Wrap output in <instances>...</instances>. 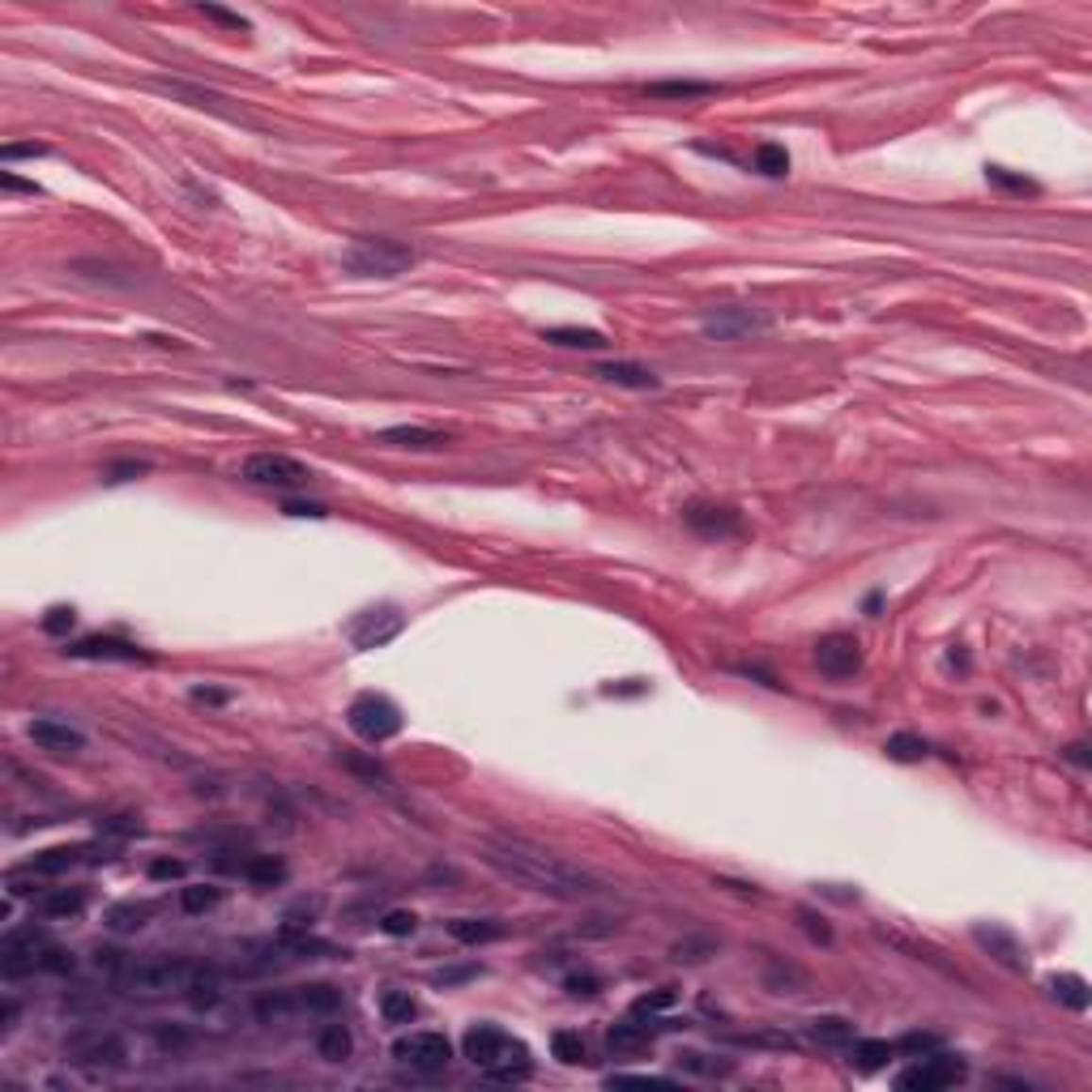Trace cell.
<instances>
[{
    "label": "cell",
    "instance_id": "1",
    "mask_svg": "<svg viewBox=\"0 0 1092 1092\" xmlns=\"http://www.w3.org/2000/svg\"><path fill=\"white\" fill-rule=\"evenodd\" d=\"M479 858L487 862L491 870H499L504 880L521 883V888H529V892H542V897H555V900H585V897L606 892V883L597 880L594 870L560 858L555 849H542V845H533V841H521V836H482Z\"/></svg>",
    "mask_w": 1092,
    "mask_h": 1092
},
{
    "label": "cell",
    "instance_id": "2",
    "mask_svg": "<svg viewBox=\"0 0 1092 1092\" xmlns=\"http://www.w3.org/2000/svg\"><path fill=\"white\" fill-rule=\"evenodd\" d=\"M465 1058H470L479 1071H487V1080L496 1084H521L525 1075H529V1050H525V1041L508 1037L504 1029H496V1024H474L470 1033H465L462 1041Z\"/></svg>",
    "mask_w": 1092,
    "mask_h": 1092
},
{
    "label": "cell",
    "instance_id": "3",
    "mask_svg": "<svg viewBox=\"0 0 1092 1092\" xmlns=\"http://www.w3.org/2000/svg\"><path fill=\"white\" fill-rule=\"evenodd\" d=\"M201 965H193L188 956H145L120 973V990L133 999H167V995H184L193 973Z\"/></svg>",
    "mask_w": 1092,
    "mask_h": 1092
},
{
    "label": "cell",
    "instance_id": "4",
    "mask_svg": "<svg viewBox=\"0 0 1092 1092\" xmlns=\"http://www.w3.org/2000/svg\"><path fill=\"white\" fill-rule=\"evenodd\" d=\"M418 260V252L401 240H384V235H363L342 252V265L359 277H401Z\"/></svg>",
    "mask_w": 1092,
    "mask_h": 1092
},
{
    "label": "cell",
    "instance_id": "5",
    "mask_svg": "<svg viewBox=\"0 0 1092 1092\" xmlns=\"http://www.w3.org/2000/svg\"><path fill=\"white\" fill-rule=\"evenodd\" d=\"M346 721H350V730H355L363 743H389V738L401 730V709L389 700V696L363 692V696L350 700Z\"/></svg>",
    "mask_w": 1092,
    "mask_h": 1092
},
{
    "label": "cell",
    "instance_id": "6",
    "mask_svg": "<svg viewBox=\"0 0 1092 1092\" xmlns=\"http://www.w3.org/2000/svg\"><path fill=\"white\" fill-rule=\"evenodd\" d=\"M965 1075H968L965 1058L934 1050V1054H922L914 1067H909V1071L897 1075V1088H900V1092H939V1088H951V1084H960Z\"/></svg>",
    "mask_w": 1092,
    "mask_h": 1092
},
{
    "label": "cell",
    "instance_id": "7",
    "mask_svg": "<svg viewBox=\"0 0 1092 1092\" xmlns=\"http://www.w3.org/2000/svg\"><path fill=\"white\" fill-rule=\"evenodd\" d=\"M47 948H52L47 931H39V926H18V931H9L5 939H0V973L9 977V982H13V977L39 973Z\"/></svg>",
    "mask_w": 1092,
    "mask_h": 1092
},
{
    "label": "cell",
    "instance_id": "8",
    "mask_svg": "<svg viewBox=\"0 0 1092 1092\" xmlns=\"http://www.w3.org/2000/svg\"><path fill=\"white\" fill-rule=\"evenodd\" d=\"M393 1058L401 1067H414L423 1075L445 1071L453 1063V1046H448L445 1033H406V1037L393 1041Z\"/></svg>",
    "mask_w": 1092,
    "mask_h": 1092
},
{
    "label": "cell",
    "instance_id": "9",
    "mask_svg": "<svg viewBox=\"0 0 1092 1092\" xmlns=\"http://www.w3.org/2000/svg\"><path fill=\"white\" fill-rule=\"evenodd\" d=\"M64 1054L81 1067H125L128 1063V1050L116 1033H103V1029H77L64 1037Z\"/></svg>",
    "mask_w": 1092,
    "mask_h": 1092
},
{
    "label": "cell",
    "instance_id": "10",
    "mask_svg": "<svg viewBox=\"0 0 1092 1092\" xmlns=\"http://www.w3.org/2000/svg\"><path fill=\"white\" fill-rule=\"evenodd\" d=\"M244 479L257 482V487H277V491H294V487H308L311 470L303 462H294V457L286 453H252L248 462H244Z\"/></svg>",
    "mask_w": 1092,
    "mask_h": 1092
},
{
    "label": "cell",
    "instance_id": "11",
    "mask_svg": "<svg viewBox=\"0 0 1092 1092\" xmlns=\"http://www.w3.org/2000/svg\"><path fill=\"white\" fill-rule=\"evenodd\" d=\"M768 325H773V320L755 308H713V311H704V320H700L704 338H717V342L751 338V333H764Z\"/></svg>",
    "mask_w": 1092,
    "mask_h": 1092
},
{
    "label": "cell",
    "instance_id": "12",
    "mask_svg": "<svg viewBox=\"0 0 1092 1092\" xmlns=\"http://www.w3.org/2000/svg\"><path fill=\"white\" fill-rule=\"evenodd\" d=\"M815 666H819V675H828V679H853L862 670V645L853 636L832 631V636H824L815 645Z\"/></svg>",
    "mask_w": 1092,
    "mask_h": 1092
},
{
    "label": "cell",
    "instance_id": "13",
    "mask_svg": "<svg viewBox=\"0 0 1092 1092\" xmlns=\"http://www.w3.org/2000/svg\"><path fill=\"white\" fill-rule=\"evenodd\" d=\"M64 653H69V658H81V662H150V653H145L142 645H133V640H120V636H86V640H73Z\"/></svg>",
    "mask_w": 1092,
    "mask_h": 1092
},
{
    "label": "cell",
    "instance_id": "14",
    "mask_svg": "<svg viewBox=\"0 0 1092 1092\" xmlns=\"http://www.w3.org/2000/svg\"><path fill=\"white\" fill-rule=\"evenodd\" d=\"M401 611L397 606H376V611H363L355 614V623H350V645L355 648H376L384 645V640H393L401 631Z\"/></svg>",
    "mask_w": 1092,
    "mask_h": 1092
},
{
    "label": "cell",
    "instance_id": "15",
    "mask_svg": "<svg viewBox=\"0 0 1092 1092\" xmlns=\"http://www.w3.org/2000/svg\"><path fill=\"white\" fill-rule=\"evenodd\" d=\"M30 743L39 747V751H52V755H73L86 747V734H81L77 726H69V721H56V717H35L26 726Z\"/></svg>",
    "mask_w": 1092,
    "mask_h": 1092
},
{
    "label": "cell",
    "instance_id": "16",
    "mask_svg": "<svg viewBox=\"0 0 1092 1092\" xmlns=\"http://www.w3.org/2000/svg\"><path fill=\"white\" fill-rule=\"evenodd\" d=\"M683 521L692 525L700 538H730V533H743V516H738L734 508H721V504L683 508Z\"/></svg>",
    "mask_w": 1092,
    "mask_h": 1092
},
{
    "label": "cell",
    "instance_id": "17",
    "mask_svg": "<svg viewBox=\"0 0 1092 1092\" xmlns=\"http://www.w3.org/2000/svg\"><path fill=\"white\" fill-rule=\"evenodd\" d=\"M973 939L982 943V948H986L1003 968H1012V973H1024V965H1029V960H1024V948H1020V939H1016L1012 931H1003V926H973Z\"/></svg>",
    "mask_w": 1092,
    "mask_h": 1092
},
{
    "label": "cell",
    "instance_id": "18",
    "mask_svg": "<svg viewBox=\"0 0 1092 1092\" xmlns=\"http://www.w3.org/2000/svg\"><path fill=\"white\" fill-rule=\"evenodd\" d=\"M86 853H90V845H56V849L35 853L22 870H26V875H43V880H52V875H69L73 866H81Z\"/></svg>",
    "mask_w": 1092,
    "mask_h": 1092
},
{
    "label": "cell",
    "instance_id": "19",
    "mask_svg": "<svg viewBox=\"0 0 1092 1092\" xmlns=\"http://www.w3.org/2000/svg\"><path fill=\"white\" fill-rule=\"evenodd\" d=\"M86 909V892L81 888H43L35 897V914L39 917H52V922H64V917H77Z\"/></svg>",
    "mask_w": 1092,
    "mask_h": 1092
},
{
    "label": "cell",
    "instance_id": "20",
    "mask_svg": "<svg viewBox=\"0 0 1092 1092\" xmlns=\"http://www.w3.org/2000/svg\"><path fill=\"white\" fill-rule=\"evenodd\" d=\"M380 445L414 448V453H431V448H445V445H448V435L435 431V427H384V431H380Z\"/></svg>",
    "mask_w": 1092,
    "mask_h": 1092
},
{
    "label": "cell",
    "instance_id": "21",
    "mask_svg": "<svg viewBox=\"0 0 1092 1092\" xmlns=\"http://www.w3.org/2000/svg\"><path fill=\"white\" fill-rule=\"evenodd\" d=\"M594 376H602V380L619 384V389H636V393L662 389V376H653L648 367H640V363H597Z\"/></svg>",
    "mask_w": 1092,
    "mask_h": 1092
},
{
    "label": "cell",
    "instance_id": "22",
    "mask_svg": "<svg viewBox=\"0 0 1092 1092\" xmlns=\"http://www.w3.org/2000/svg\"><path fill=\"white\" fill-rule=\"evenodd\" d=\"M231 870H240L244 880L260 883V888H274V883H282V880H286L282 858H274V853H248V858H240Z\"/></svg>",
    "mask_w": 1092,
    "mask_h": 1092
},
{
    "label": "cell",
    "instance_id": "23",
    "mask_svg": "<svg viewBox=\"0 0 1092 1092\" xmlns=\"http://www.w3.org/2000/svg\"><path fill=\"white\" fill-rule=\"evenodd\" d=\"M892 1054H897V1046H888V1041H849V1067L858 1075H875L880 1067L892 1063Z\"/></svg>",
    "mask_w": 1092,
    "mask_h": 1092
},
{
    "label": "cell",
    "instance_id": "24",
    "mask_svg": "<svg viewBox=\"0 0 1092 1092\" xmlns=\"http://www.w3.org/2000/svg\"><path fill=\"white\" fill-rule=\"evenodd\" d=\"M807 1033H811L815 1046L845 1050L853 1041V1020H845V1016H815V1020L807 1024Z\"/></svg>",
    "mask_w": 1092,
    "mask_h": 1092
},
{
    "label": "cell",
    "instance_id": "25",
    "mask_svg": "<svg viewBox=\"0 0 1092 1092\" xmlns=\"http://www.w3.org/2000/svg\"><path fill=\"white\" fill-rule=\"evenodd\" d=\"M294 999H299V1012H308V1016H333V1012H342V990L329 986V982H311V986H303Z\"/></svg>",
    "mask_w": 1092,
    "mask_h": 1092
},
{
    "label": "cell",
    "instance_id": "26",
    "mask_svg": "<svg viewBox=\"0 0 1092 1092\" xmlns=\"http://www.w3.org/2000/svg\"><path fill=\"white\" fill-rule=\"evenodd\" d=\"M648 1041H653L648 1024H636V1020H619V1024H611V1033H606L611 1054H640Z\"/></svg>",
    "mask_w": 1092,
    "mask_h": 1092
},
{
    "label": "cell",
    "instance_id": "27",
    "mask_svg": "<svg viewBox=\"0 0 1092 1092\" xmlns=\"http://www.w3.org/2000/svg\"><path fill=\"white\" fill-rule=\"evenodd\" d=\"M448 934H453L457 943H491L504 934V926H499L496 917H453V922H448Z\"/></svg>",
    "mask_w": 1092,
    "mask_h": 1092
},
{
    "label": "cell",
    "instance_id": "28",
    "mask_svg": "<svg viewBox=\"0 0 1092 1092\" xmlns=\"http://www.w3.org/2000/svg\"><path fill=\"white\" fill-rule=\"evenodd\" d=\"M1050 995L1058 999L1063 1007H1071V1012H1084L1088 1007V982H1084L1080 973H1058V977H1050Z\"/></svg>",
    "mask_w": 1092,
    "mask_h": 1092
},
{
    "label": "cell",
    "instance_id": "29",
    "mask_svg": "<svg viewBox=\"0 0 1092 1092\" xmlns=\"http://www.w3.org/2000/svg\"><path fill=\"white\" fill-rule=\"evenodd\" d=\"M380 1016H384V1024H410L418 1016L414 995H410V990H397V986L380 990Z\"/></svg>",
    "mask_w": 1092,
    "mask_h": 1092
},
{
    "label": "cell",
    "instance_id": "30",
    "mask_svg": "<svg viewBox=\"0 0 1092 1092\" xmlns=\"http://www.w3.org/2000/svg\"><path fill=\"white\" fill-rule=\"evenodd\" d=\"M350 1046H355V1041H350L346 1024H325V1029H320V1037H316V1050H320V1058H325V1063H346Z\"/></svg>",
    "mask_w": 1092,
    "mask_h": 1092
},
{
    "label": "cell",
    "instance_id": "31",
    "mask_svg": "<svg viewBox=\"0 0 1092 1092\" xmlns=\"http://www.w3.org/2000/svg\"><path fill=\"white\" fill-rule=\"evenodd\" d=\"M648 98H709L717 94V86H709V81H653V86H645Z\"/></svg>",
    "mask_w": 1092,
    "mask_h": 1092
},
{
    "label": "cell",
    "instance_id": "32",
    "mask_svg": "<svg viewBox=\"0 0 1092 1092\" xmlns=\"http://www.w3.org/2000/svg\"><path fill=\"white\" fill-rule=\"evenodd\" d=\"M542 342H555V346L568 350H602L606 338L597 329H542Z\"/></svg>",
    "mask_w": 1092,
    "mask_h": 1092
},
{
    "label": "cell",
    "instance_id": "33",
    "mask_svg": "<svg viewBox=\"0 0 1092 1092\" xmlns=\"http://www.w3.org/2000/svg\"><path fill=\"white\" fill-rule=\"evenodd\" d=\"M717 948L721 943L709 939V934H687V939H679L675 948H670V956H675L679 965H700V960L717 956Z\"/></svg>",
    "mask_w": 1092,
    "mask_h": 1092
},
{
    "label": "cell",
    "instance_id": "34",
    "mask_svg": "<svg viewBox=\"0 0 1092 1092\" xmlns=\"http://www.w3.org/2000/svg\"><path fill=\"white\" fill-rule=\"evenodd\" d=\"M179 905H184V914H210V909L223 905V888H213V883L179 888Z\"/></svg>",
    "mask_w": 1092,
    "mask_h": 1092
},
{
    "label": "cell",
    "instance_id": "35",
    "mask_svg": "<svg viewBox=\"0 0 1092 1092\" xmlns=\"http://www.w3.org/2000/svg\"><path fill=\"white\" fill-rule=\"evenodd\" d=\"M291 1012H299V999L286 995V990H269V995H260V999H257V1016H260L265 1024L286 1020Z\"/></svg>",
    "mask_w": 1092,
    "mask_h": 1092
},
{
    "label": "cell",
    "instance_id": "36",
    "mask_svg": "<svg viewBox=\"0 0 1092 1092\" xmlns=\"http://www.w3.org/2000/svg\"><path fill=\"white\" fill-rule=\"evenodd\" d=\"M184 995L193 1007H213L218 1003V973H213V968H196Z\"/></svg>",
    "mask_w": 1092,
    "mask_h": 1092
},
{
    "label": "cell",
    "instance_id": "37",
    "mask_svg": "<svg viewBox=\"0 0 1092 1092\" xmlns=\"http://www.w3.org/2000/svg\"><path fill=\"white\" fill-rule=\"evenodd\" d=\"M883 751H888V760H897V764H922L926 760V743L917 734H892L888 743H883Z\"/></svg>",
    "mask_w": 1092,
    "mask_h": 1092
},
{
    "label": "cell",
    "instance_id": "38",
    "mask_svg": "<svg viewBox=\"0 0 1092 1092\" xmlns=\"http://www.w3.org/2000/svg\"><path fill=\"white\" fill-rule=\"evenodd\" d=\"M145 917H150V905H111V909H107V926L120 931V934L142 931Z\"/></svg>",
    "mask_w": 1092,
    "mask_h": 1092
},
{
    "label": "cell",
    "instance_id": "39",
    "mask_svg": "<svg viewBox=\"0 0 1092 1092\" xmlns=\"http://www.w3.org/2000/svg\"><path fill=\"white\" fill-rule=\"evenodd\" d=\"M551 1054L560 1058V1063H568V1067H577V1063H585V1037L580 1033H572V1029H560L551 1037Z\"/></svg>",
    "mask_w": 1092,
    "mask_h": 1092
},
{
    "label": "cell",
    "instance_id": "40",
    "mask_svg": "<svg viewBox=\"0 0 1092 1092\" xmlns=\"http://www.w3.org/2000/svg\"><path fill=\"white\" fill-rule=\"evenodd\" d=\"M755 171H764V176H785L790 171V154H785V145H760L755 150Z\"/></svg>",
    "mask_w": 1092,
    "mask_h": 1092
},
{
    "label": "cell",
    "instance_id": "41",
    "mask_svg": "<svg viewBox=\"0 0 1092 1092\" xmlns=\"http://www.w3.org/2000/svg\"><path fill=\"white\" fill-rule=\"evenodd\" d=\"M679 1067L692 1071V1075H709V1080H713V1075L734 1071V1063H717V1058H709V1054H683V1058H679Z\"/></svg>",
    "mask_w": 1092,
    "mask_h": 1092
},
{
    "label": "cell",
    "instance_id": "42",
    "mask_svg": "<svg viewBox=\"0 0 1092 1092\" xmlns=\"http://www.w3.org/2000/svg\"><path fill=\"white\" fill-rule=\"evenodd\" d=\"M798 926H802V934H807L811 943H819V948L832 943V926H828L819 914H811V909H798Z\"/></svg>",
    "mask_w": 1092,
    "mask_h": 1092
},
{
    "label": "cell",
    "instance_id": "43",
    "mask_svg": "<svg viewBox=\"0 0 1092 1092\" xmlns=\"http://www.w3.org/2000/svg\"><path fill=\"white\" fill-rule=\"evenodd\" d=\"M73 623H77V611H73V606H52V611L43 614V631H47V636H64Z\"/></svg>",
    "mask_w": 1092,
    "mask_h": 1092
},
{
    "label": "cell",
    "instance_id": "44",
    "mask_svg": "<svg viewBox=\"0 0 1092 1092\" xmlns=\"http://www.w3.org/2000/svg\"><path fill=\"white\" fill-rule=\"evenodd\" d=\"M39 973H56V977H64V973H73V951H64V948H47L43 951V965H39Z\"/></svg>",
    "mask_w": 1092,
    "mask_h": 1092
},
{
    "label": "cell",
    "instance_id": "45",
    "mask_svg": "<svg viewBox=\"0 0 1092 1092\" xmlns=\"http://www.w3.org/2000/svg\"><path fill=\"white\" fill-rule=\"evenodd\" d=\"M666 1007H675V990H653V995L636 999V1016H658Z\"/></svg>",
    "mask_w": 1092,
    "mask_h": 1092
},
{
    "label": "cell",
    "instance_id": "46",
    "mask_svg": "<svg viewBox=\"0 0 1092 1092\" xmlns=\"http://www.w3.org/2000/svg\"><path fill=\"white\" fill-rule=\"evenodd\" d=\"M414 926H418L414 914H401V909H393V914L380 917V931H384V934H397V939H401V934H414Z\"/></svg>",
    "mask_w": 1092,
    "mask_h": 1092
},
{
    "label": "cell",
    "instance_id": "47",
    "mask_svg": "<svg viewBox=\"0 0 1092 1092\" xmlns=\"http://www.w3.org/2000/svg\"><path fill=\"white\" fill-rule=\"evenodd\" d=\"M563 990H568V995H597V990H602V977H594V973H568V977H563Z\"/></svg>",
    "mask_w": 1092,
    "mask_h": 1092
},
{
    "label": "cell",
    "instance_id": "48",
    "mask_svg": "<svg viewBox=\"0 0 1092 1092\" xmlns=\"http://www.w3.org/2000/svg\"><path fill=\"white\" fill-rule=\"evenodd\" d=\"M897 1050H905V1054L922 1058V1054H934V1050H939V1037H931V1033H909V1037L900 1041Z\"/></svg>",
    "mask_w": 1092,
    "mask_h": 1092
},
{
    "label": "cell",
    "instance_id": "49",
    "mask_svg": "<svg viewBox=\"0 0 1092 1092\" xmlns=\"http://www.w3.org/2000/svg\"><path fill=\"white\" fill-rule=\"evenodd\" d=\"M94 965H98V968H107V973H116V977H120V973H125V968H128V960H125V951H116V948H98V951H94Z\"/></svg>",
    "mask_w": 1092,
    "mask_h": 1092
},
{
    "label": "cell",
    "instance_id": "50",
    "mask_svg": "<svg viewBox=\"0 0 1092 1092\" xmlns=\"http://www.w3.org/2000/svg\"><path fill=\"white\" fill-rule=\"evenodd\" d=\"M184 862L179 858H159V862H150V875L154 880H184Z\"/></svg>",
    "mask_w": 1092,
    "mask_h": 1092
},
{
    "label": "cell",
    "instance_id": "51",
    "mask_svg": "<svg viewBox=\"0 0 1092 1092\" xmlns=\"http://www.w3.org/2000/svg\"><path fill=\"white\" fill-rule=\"evenodd\" d=\"M43 154H47V145H39V142H22V145H5V150H0V159L13 162V159H43Z\"/></svg>",
    "mask_w": 1092,
    "mask_h": 1092
},
{
    "label": "cell",
    "instance_id": "52",
    "mask_svg": "<svg viewBox=\"0 0 1092 1092\" xmlns=\"http://www.w3.org/2000/svg\"><path fill=\"white\" fill-rule=\"evenodd\" d=\"M201 13H205V18H213V22H223V26H231V30H248V18H240V13H231V9H218V5H201Z\"/></svg>",
    "mask_w": 1092,
    "mask_h": 1092
},
{
    "label": "cell",
    "instance_id": "53",
    "mask_svg": "<svg viewBox=\"0 0 1092 1092\" xmlns=\"http://www.w3.org/2000/svg\"><path fill=\"white\" fill-rule=\"evenodd\" d=\"M986 179H995V184H1003V188H1016V193H1033V184H1029V179H1020V176H1007L1003 167H986Z\"/></svg>",
    "mask_w": 1092,
    "mask_h": 1092
},
{
    "label": "cell",
    "instance_id": "54",
    "mask_svg": "<svg viewBox=\"0 0 1092 1092\" xmlns=\"http://www.w3.org/2000/svg\"><path fill=\"white\" fill-rule=\"evenodd\" d=\"M150 465L145 462H125V465H111L107 470V482H128V479H137V474H145Z\"/></svg>",
    "mask_w": 1092,
    "mask_h": 1092
},
{
    "label": "cell",
    "instance_id": "55",
    "mask_svg": "<svg viewBox=\"0 0 1092 1092\" xmlns=\"http://www.w3.org/2000/svg\"><path fill=\"white\" fill-rule=\"evenodd\" d=\"M342 764H350L355 773H367L372 781H384V768H380V764H372V760H359V755H342Z\"/></svg>",
    "mask_w": 1092,
    "mask_h": 1092
},
{
    "label": "cell",
    "instance_id": "56",
    "mask_svg": "<svg viewBox=\"0 0 1092 1092\" xmlns=\"http://www.w3.org/2000/svg\"><path fill=\"white\" fill-rule=\"evenodd\" d=\"M614 1088V1084H653V1088H670V1080H662V1075H611L606 1080Z\"/></svg>",
    "mask_w": 1092,
    "mask_h": 1092
},
{
    "label": "cell",
    "instance_id": "57",
    "mask_svg": "<svg viewBox=\"0 0 1092 1092\" xmlns=\"http://www.w3.org/2000/svg\"><path fill=\"white\" fill-rule=\"evenodd\" d=\"M193 700L196 704H227L231 692H218V687H193Z\"/></svg>",
    "mask_w": 1092,
    "mask_h": 1092
},
{
    "label": "cell",
    "instance_id": "58",
    "mask_svg": "<svg viewBox=\"0 0 1092 1092\" xmlns=\"http://www.w3.org/2000/svg\"><path fill=\"white\" fill-rule=\"evenodd\" d=\"M286 512H291V516H316V521H320V516H329V512H325V504H299V499H291Z\"/></svg>",
    "mask_w": 1092,
    "mask_h": 1092
},
{
    "label": "cell",
    "instance_id": "59",
    "mask_svg": "<svg viewBox=\"0 0 1092 1092\" xmlns=\"http://www.w3.org/2000/svg\"><path fill=\"white\" fill-rule=\"evenodd\" d=\"M479 968H448V973H435V986H453V982H465V977H474Z\"/></svg>",
    "mask_w": 1092,
    "mask_h": 1092
},
{
    "label": "cell",
    "instance_id": "60",
    "mask_svg": "<svg viewBox=\"0 0 1092 1092\" xmlns=\"http://www.w3.org/2000/svg\"><path fill=\"white\" fill-rule=\"evenodd\" d=\"M13 1024H18V1003L9 999V1003H5V1024H0V1037H9Z\"/></svg>",
    "mask_w": 1092,
    "mask_h": 1092
},
{
    "label": "cell",
    "instance_id": "61",
    "mask_svg": "<svg viewBox=\"0 0 1092 1092\" xmlns=\"http://www.w3.org/2000/svg\"><path fill=\"white\" fill-rule=\"evenodd\" d=\"M0 184L9 188V193H35V184H22V179L13 176V171H5V176H0Z\"/></svg>",
    "mask_w": 1092,
    "mask_h": 1092
},
{
    "label": "cell",
    "instance_id": "62",
    "mask_svg": "<svg viewBox=\"0 0 1092 1092\" xmlns=\"http://www.w3.org/2000/svg\"><path fill=\"white\" fill-rule=\"evenodd\" d=\"M1067 760L1080 764V768H1084V764H1088V747H1084V743H1071V747H1067Z\"/></svg>",
    "mask_w": 1092,
    "mask_h": 1092
}]
</instances>
